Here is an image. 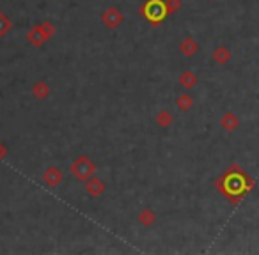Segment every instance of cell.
<instances>
[{
  "label": "cell",
  "mask_w": 259,
  "mask_h": 255,
  "mask_svg": "<svg viewBox=\"0 0 259 255\" xmlns=\"http://www.w3.org/2000/svg\"><path fill=\"white\" fill-rule=\"evenodd\" d=\"M254 184V179L240 165H231L224 174L215 179L216 190L232 204H238L248 192H252Z\"/></svg>",
  "instance_id": "6da1fadb"
},
{
  "label": "cell",
  "mask_w": 259,
  "mask_h": 255,
  "mask_svg": "<svg viewBox=\"0 0 259 255\" xmlns=\"http://www.w3.org/2000/svg\"><path fill=\"white\" fill-rule=\"evenodd\" d=\"M140 16L153 27H158L167 20L169 9H167L165 0H146L140 6Z\"/></svg>",
  "instance_id": "7a4b0ae2"
},
{
  "label": "cell",
  "mask_w": 259,
  "mask_h": 255,
  "mask_svg": "<svg viewBox=\"0 0 259 255\" xmlns=\"http://www.w3.org/2000/svg\"><path fill=\"white\" fill-rule=\"evenodd\" d=\"M55 34V25L50 22H43V24H38L27 32V41L30 42L32 46L40 48L43 46L44 42Z\"/></svg>",
  "instance_id": "3957f363"
},
{
  "label": "cell",
  "mask_w": 259,
  "mask_h": 255,
  "mask_svg": "<svg viewBox=\"0 0 259 255\" xmlns=\"http://www.w3.org/2000/svg\"><path fill=\"white\" fill-rule=\"evenodd\" d=\"M70 172L75 176L78 181L86 182L87 179H90L96 172V165L92 163V160L87 158V156H78L75 162L70 165Z\"/></svg>",
  "instance_id": "277c9868"
},
{
  "label": "cell",
  "mask_w": 259,
  "mask_h": 255,
  "mask_svg": "<svg viewBox=\"0 0 259 255\" xmlns=\"http://www.w3.org/2000/svg\"><path fill=\"white\" fill-rule=\"evenodd\" d=\"M122 20H124V16H122V12L119 11V9L116 8H108L105 12L102 14V22L103 25H106L108 28H116L119 27V25L122 24Z\"/></svg>",
  "instance_id": "5b68a950"
},
{
  "label": "cell",
  "mask_w": 259,
  "mask_h": 255,
  "mask_svg": "<svg viewBox=\"0 0 259 255\" xmlns=\"http://www.w3.org/2000/svg\"><path fill=\"white\" fill-rule=\"evenodd\" d=\"M64 179V174H62V170L59 168V166H48L46 170H44V174H43V181L46 182L50 188H55V186H59L60 182H62Z\"/></svg>",
  "instance_id": "8992f818"
},
{
  "label": "cell",
  "mask_w": 259,
  "mask_h": 255,
  "mask_svg": "<svg viewBox=\"0 0 259 255\" xmlns=\"http://www.w3.org/2000/svg\"><path fill=\"white\" fill-rule=\"evenodd\" d=\"M105 188H106L105 182H103L102 179L94 178V176H92V178L87 179V181H86V192L90 195V197H94V198H98L100 195H102L103 192H105Z\"/></svg>",
  "instance_id": "52a82bcc"
},
{
  "label": "cell",
  "mask_w": 259,
  "mask_h": 255,
  "mask_svg": "<svg viewBox=\"0 0 259 255\" xmlns=\"http://www.w3.org/2000/svg\"><path fill=\"white\" fill-rule=\"evenodd\" d=\"M199 50V44L194 38H184L180 44V52L184 55V57H194Z\"/></svg>",
  "instance_id": "ba28073f"
},
{
  "label": "cell",
  "mask_w": 259,
  "mask_h": 255,
  "mask_svg": "<svg viewBox=\"0 0 259 255\" xmlns=\"http://www.w3.org/2000/svg\"><path fill=\"white\" fill-rule=\"evenodd\" d=\"M213 60H215L216 64H220V66L228 64V62L231 60V52H229V48L224 46V44H220L218 48H215V52H213Z\"/></svg>",
  "instance_id": "9c48e42d"
},
{
  "label": "cell",
  "mask_w": 259,
  "mask_h": 255,
  "mask_svg": "<svg viewBox=\"0 0 259 255\" xmlns=\"http://www.w3.org/2000/svg\"><path fill=\"white\" fill-rule=\"evenodd\" d=\"M180 85L183 87V89H194L197 85V76H196V73L194 71H190V70H186V71H183V73L180 74Z\"/></svg>",
  "instance_id": "30bf717a"
},
{
  "label": "cell",
  "mask_w": 259,
  "mask_h": 255,
  "mask_svg": "<svg viewBox=\"0 0 259 255\" xmlns=\"http://www.w3.org/2000/svg\"><path fill=\"white\" fill-rule=\"evenodd\" d=\"M220 126L224 128L226 132H234L236 128L240 126V120L232 112H228L222 116V119H220Z\"/></svg>",
  "instance_id": "8fae6325"
},
{
  "label": "cell",
  "mask_w": 259,
  "mask_h": 255,
  "mask_svg": "<svg viewBox=\"0 0 259 255\" xmlns=\"http://www.w3.org/2000/svg\"><path fill=\"white\" fill-rule=\"evenodd\" d=\"M32 94H34L38 100H44V98L50 96V87L44 82H38V84L32 87Z\"/></svg>",
  "instance_id": "7c38bea8"
},
{
  "label": "cell",
  "mask_w": 259,
  "mask_h": 255,
  "mask_svg": "<svg viewBox=\"0 0 259 255\" xmlns=\"http://www.w3.org/2000/svg\"><path fill=\"white\" fill-rule=\"evenodd\" d=\"M156 220V214H154L151 209H142L140 214H138V222H140L144 227H151Z\"/></svg>",
  "instance_id": "4fadbf2b"
},
{
  "label": "cell",
  "mask_w": 259,
  "mask_h": 255,
  "mask_svg": "<svg viewBox=\"0 0 259 255\" xmlns=\"http://www.w3.org/2000/svg\"><path fill=\"white\" fill-rule=\"evenodd\" d=\"M176 104H178V108L181 110V112H186V110H190L194 106V98L190 96V94H181L180 98H178V101H176Z\"/></svg>",
  "instance_id": "5bb4252c"
},
{
  "label": "cell",
  "mask_w": 259,
  "mask_h": 255,
  "mask_svg": "<svg viewBox=\"0 0 259 255\" xmlns=\"http://www.w3.org/2000/svg\"><path fill=\"white\" fill-rule=\"evenodd\" d=\"M172 120H174V117H172V114H170L169 110H162V112H158V116H156V124L158 126L169 128L170 124H172Z\"/></svg>",
  "instance_id": "9a60e30c"
},
{
  "label": "cell",
  "mask_w": 259,
  "mask_h": 255,
  "mask_svg": "<svg viewBox=\"0 0 259 255\" xmlns=\"http://www.w3.org/2000/svg\"><path fill=\"white\" fill-rule=\"evenodd\" d=\"M12 24H11V20L8 18V16L4 14V12L0 11V39L4 38L6 34H8L9 30H11Z\"/></svg>",
  "instance_id": "2e32d148"
},
{
  "label": "cell",
  "mask_w": 259,
  "mask_h": 255,
  "mask_svg": "<svg viewBox=\"0 0 259 255\" xmlns=\"http://www.w3.org/2000/svg\"><path fill=\"white\" fill-rule=\"evenodd\" d=\"M165 4H167V9H169V14L170 12H178L181 8V0H165Z\"/></svg>",
  "instance_id": "e0dca14e"
},
{
  "label": "cell",
  "mask_w": 259,
  "mask_h": 255,
  "mask_svg": "<svg viewBox=\"0 0 259 255\" xmlns=\"http://www.w3.org/2000/svg\"><path fill=\"white\" fill-rule=\"evenodd\" d=\"M6 154H8V147H6V144L0 142V162L6 158Z\"/></svg>",
  "instance_id": "ac0fdd59"
},
{
  "label": "cell",
  "mask_w": 259,
  "mask_h": 255,
  "mask_svg": "<svg viewBox=\"0 0 259 255\" xmlns=\"http://www.w3.org/2000/svg\"><path fill=\"white\" fill-rule=\"evenodd\" d=\"M210 2H215V0H210Z\"/></svg>",
  "instance_id": "d6986e66"
}]
</instances>
